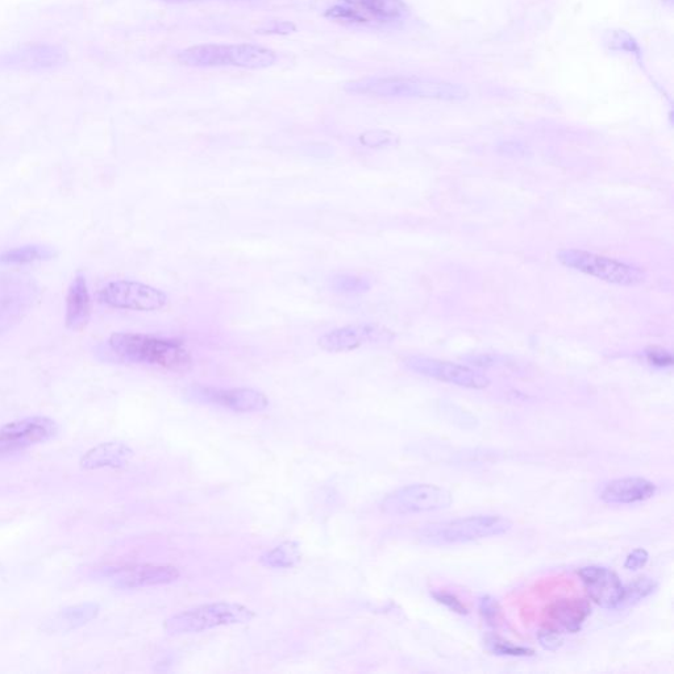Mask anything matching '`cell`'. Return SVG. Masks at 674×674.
Returning <instances> with one entry per match:
<instances>
[{"label": "cell", "instance_id": "obj_29", "mask_svg": "<svg viewBox=\"0 0 674 674\" xmlns=\"http://www.w3.org/2000/svg\"><path fill=\"white\" fill-rule=\"evenodd\" d=\"M486 646H488L490 652L498 656L528 657L534 656L535 653L534 649L517 646V644L506 642L498 636H489L486 639Z\"/></svg>", "mask_w": 674, "mask_h": 674}, {"label": "cell", "instance_id": "obj_33", "mask_svg": "<svg viewBox=\"0 0 674 674\" xmlns=\"http://www.w3.org/2000/svg\"><path fill=\"white\" fill-rule=\"evenodd\" d=\"M538 640L540 646L547 649V651L552 652L557 651V649L563 647L564 644L563 635H561L559 631L548 630V628L539 631Z\"/></svg>", "mask_w": 674, "mask_h": 674}, {"label": "cell", "instance_id": "obj_26", "mask_svg": "<svg viewBox=\"0 0 674 674\" xmlns=\"http://www.w3.org/2000/svg\"><path fill=\"white\" fill-rule=\"evenodd\" d=\"M657 589V582L653 578L647 576L636 578L635 581L630 582L624 586L623 598L618 609H626V607L634 606L642 599L651 596Z\"/></svg>", "mask_w": 674, "mask_h": 674}, {"label": "cell", "instance_id": "obj_36", "mask_svg": "<svg viewBox=\"0 0 674 674\" xmlns=\"http://www.w3.org/2000/svg\"><path fill=\"white\" fill-rule=\"evenodd\" d=\"M648 559L649 555L646 549H635V551H632L630 555L627 556L626 561H624V568L628 569V571H638V569L646 567Z\"/></svg>", "mask_w": 674, "mask_h": 674}, {"label": "cell", "instance_id": "obj_7", "mask_svg": "<svg viewBox=\"0 0 674 674\" xmlns=\"http://www.w3.org/2000/svg\"><path fill=\"white\" fill-rule=\"evenodd\" d=\"M452 495L447 489L430 484H416L395 490L382 501L381 509L390 515H413L448 509Z\"/></svg>", "mask_w": 674, "mask_h": 674}, {"label": "cell", "instance_id": "obj_16", "mask_svg": "<svg viewBox=\"0 0 674 674\" xmlns=\"http://www.w3.org/2000/svg\"><path fill=\"white\" fill-rule=\"evenodd\" d=\"M656 492V485L646 478L624 477L609 482L602 490L601 499L609 505H632L648 501Z\"/></svg>", "mask_w": 674, "mask_h": 674}, {"label": "cell", "instance_id": "obj_34", "mask_svg": "<svg viewBox=\"0 0 674 674\" xmlns=\"http://www.w3.org/2000/svg\"><path fill=\"white\" fill-rule=\"evenodd\" d=\"M480 613L486 622L495 624L498 622L499 615H501V607L493 597H482L480 599Z\"/></svg>", "mask_w": 674, "mask_h": 674}, {"label": "cell", "instance_id": "obj_21", "mask_svg": "<svg viewBox=\"0 0 674 674\" xmlns=\"http://www.w3.org/2000/svg\"><path fill=\"white\" fill-rule=\"evenodd\" d=\"M133 451L123 443H104L87 452L81 460L85 469L120 468L131 460Z\"/></svg>", "mask_w": 674, "mask_h": 674}, {"label": "cell", "instance_id": "obj_31", "mask_svg": "<svg viewBox=\"0 0 674 674\" xmlns=\"http://www.w3.org/2000/svg\"><path fill=\"white\" fill-rule=\"evenodd\" d=\"M394 141L395 136L386 131H368L360 136V143L373 149L389 147Z\"/></svg>", "mask_w": 674, "mask_h": 674}, {"label": "cell", "instance_id": "obj_23", "mask_svg": "<svg viewBox=\"0 0 674 674\" xmlns=\"http://www.w3.org/2000/svg\"><path fill=\"white\" fill-rule=\"evenodd\" d=\"M57 253L54 249L45 247V245L28 244L23 247L7 249L0 253V265L3 266H24L35 264V262L52 260Z\"/></svg>", "mask_w": 674, "mask_h": 674}, {"label": "cell", "instance_id": "obj_6", "mask_svg": "<svg viewBox=\"0 0 674 674\" xmlns=\"http://www.w3.org/2000/svg\"><path fill=\"white\" fill-rule=\"evenodd\" d=\"M98 302L115 310L153 312L164 309L168 295L143 282L119 280L98 291Z\"/></svg>", "mask_w": 674, "mask_h": 674}, {"label": "cell", "instance_id": "obj_11", "mask_svg": "<svg viewBox=\"0 0 674 674\" xmlns=\"http://www.w3.org/2000/svg\"><path fill=\"white\" fill-rule=\"evenodd\" d=\"M57 424L45 416H31L0 427V455L45 443L57 434Z\"/></svg>", "mask_w": 674, "mask_h": 674}, {"label": "cell", "instance_id": "obj_17", "mask_svg": "<svg viewBox=\"0 0 674 674\" xmlns=\"http://www.w3.org/2000/svg\"><path fill=\"white\" fill-rule=\"evenodd\" d=\"M65 61L66 52L56 45H35L4 58V64L11 68L28 70L51 69Z\"/></svg>", "mask_w": 674, "mask_h": 674}, {"label": "cell", "instance_id": "obj_22", "mask_svg": "<svg viewBox=\"0 0 674 674\" xmlns=\"http://www.w3.org/2000/svg\"><path fill=\"white\" fill-rule=\"evenodd\" d=\"M277 54L272 49L255 44H231V65L236 68L260 70L276 64Z\"/></svg>", "mask_w": 674, "mask_h": 674}, {"label": "cell", "instance_id": "obj_8", "mask_svg": "<svg viewBox=\"0 0 674 674\" xmlns=\"http://www.w3.org/2000/svg\"><path fill=\"white\" fill-rule=\"evenodd\" d=\"M406 368L420 376L432 378V380L460 386V388L481 390L488 388L490 380L485 374L477 372L468 366L448 361L430 359L424 356H410L403 361Z\"/></svg>", "mask_w": 674, "mask_h": 674}, {"label": "cell", "instance_id": "obj_15", "mask_svg": "<svg viewBox=\"0 0 674 674\" xmlns=\"http://www.w3.org/2000/svg\"><path fill=\"white\" fill-rule=\"evenodd\" d=\"M91 318V295L86 276L78 272L68 289L65 301V326L79 332L86 328Z\"/></svg>", "mask_w": 674, "mask_h": 674}, {"label": "cell", "instance_id": "obj_4", "mask_svg": "<svg viewBox=\"0 0 674 674\" xmlns=\"http://www.w3.org/2000/svg\"><path fill=\"white\" fill-rule=\"evenodd\" d=\"M253 618L255 613L239 603H208L173 615L165 622V631L169 635L197 634L212 628L249 623Z\"/></svg>", "mask_w": 674, "mask_h": 674}, {"label": "cell", "instance_id": "obj_10", "mask_svg": "<svg viewBox=\"0 0 674 674\" xmlns=\"http://www.w3.org/2000/svg\"><path fill=\"white\" fill-rule=\"evenodd\" d=\"M393 339V332L377 324H351L320 336L318 345L326 352L345 353L365 345L390 343Z\"/></svg>", "mask_w": 674, "mask_h": 674}, {"label": "cell", "instance_id": "obj_32", "mask_svg": "<svg viewBox=\"0 0 674 674\" xmlns=\"http://www.w3.org/2000/svg\"><path fill=\"white\" fill-rule=\"evenodd\" d=\"M432 597L435 598L436 602H439L440 605L447 607V609L453 611L460 615H468V609L465 607L464 603L460 601L455 594L447 592H434Z\"/></svg>", "mask_w": 674, "mask_h": 674}, {"label": "cell", "instance_id": "obj_19", "mask_svg": "<svg viewBox=\"0 0 674 674\" xmlns=\"http://www.w3.org/2000/svg\"><path fill=\"white\" fill-rule=\"evenodd\" d=\"M178 61L190 68H222L231 65V44L195 45L178 53Z\"/></svg>", "mask_w": 674, "mask_h": 674}, {"label": "cell", "instance_id": "obj_20", "mask_svg": "<svg viewBox=\"0 0 674 674\" xmlns=\"http://www.w3.org/2000/svg\"><path fill=\"white\" fill-rule=\"evenodd\" d=\"M549 618L560 624L564 630L576 634L590 615L589 603L584 599L565 598L553 602L548 609Z\"/></svg>", "mask_w": 674, "mask_h": 674}, {"label": "cell", "instance_id": "obj_9", "mask_svg": "<svg viewBox=\"0 0 674 674\" xmlns=\"http://www.w3.org/2000/svg\"><path fill=\"white\" fill-rule=\"evenodd\" d=\"M194 401L223 407L235 413H259L269 406V399L261 391L251 388L220 389L195 385L187 389Z\"/></svg>", "mask_w": 674, "mask_h": 674}, {"label": "cell", "instance_id": "obj_24", "mask_svg": "<svg viewBox=\"0 0 674 674\" xmlns=\"http://www.w3.org/2000/svg\"><path fill=\"white\" fill-rule=\"evenodd\" d=\"M99 606L94 603H86V605L70 607L56 615L49 622V630L54 631H69L74 628L81 627L83 624L90 622L91 619L97 617Z\"/></svg>", "mask_w": 674, "mask_h": 674}, {"label": "cell", "instance_id": "obj_35", "mask_svg": "<svg viewBox=\"0 0 674 674\" xmlns=\"http://www.w3.org/2000/svg\"><path fill=\"white\" fill-rule=\"evenodd\" d=\"M646 357L649 364L656 366V368H669L673 365V357L671 352L665 351L663 348L652 347L646 351Z\"/></svg>", "mask_w": 674, "mask_h": 674}, {"label": "cell", "instance_id": "obj_12", "mask_svg": "<svg viewBox=\"0 0 674 674\" xmlns=\"http://www.w3.org/2000/svg\"><path fill=\"white\" fill-rule=\"evenodd\" d=\"M580 574L590 598L603 609H618L624 593V585L617 573L599 565L581 568Z\"/></svg>", "mask_w": 674, "mask_h": 674}, {"label": "cell", "instance_id": "obj_5", "mask_svg": "<svg viewBox=\"0 0 674 674\" xmlns=\"http://www.w3.org/2000/svg\"><path fill=\"white\" fill-rule=\"evenodd\" d=\"M557 260L565 268L588 274L609 284L638 286L647 280L646 272L639 266L597 255V253L581 251V249H563L557 253Z\"/></svg>", "mask_w": 674, "mask_h": 674}, {"label": "cell", "instance_id": "obj_18", "mask_svg": "<svg viewBox=\"0 0 674 674\" xmlns=\"http://www.w3.org/2000/svg\"><path fill=\"white\" fill-rule=\"evenodd\" d=\"M359 11L369 24H395L409 18L410 10L403 0H340Z\"/></svg>", "mask_w": 674, "mask_h": 674}, {"label": "cell", "instance_id": "obj_28", "mask_svg": "<svg viewBox=\"0 0 674 674\" xmlns=\"http://www.w3.org/2000/svg\"><path fill=\"white\" fill-rule=\"evenodd\" d=\"M605 44L610 51L624 52L634 54L635 57H642V51L634 37L624 31H609L605 36Z\"/></svg>", "mask_w": 674, "mask_h": 674}, {"label": "cell", "instance_id": "obj_37", "mask_svg": "<svg viewBox=\"0 0 674 674\" xmlns=\"http://www.w3.org/2000/svg\"><path fill=\"white\" fill-rule=\"evenodd\" d=\"M165 2L181 3V2H194V0H165Z\"/></svg>", "mask_w": 674, "mask_h": 674}, {"label": "cell", "instance_id": "obj_38", "mask_svg": "<svg viewBox=\"0 0 674 674\" xmlns=\"http://www.w3.org/2000/svg\"><path fill=\"white\" fill-rule=\"evenodd\" d=\"M665 4H669V6H672L673 0H663Z\"/></svg>", "mask_w": 674, "mask_h": 674}, {"label": "cell", "instance_id": "obj_2", "mask_svg": "<svg viewBox=\"0 0 674 674\" xmlns=\"http://www.w3.org/2000/svg\"><path fill=\"white\" fill-rule=\"evenodd\" d=\"M345 91L352 94L369 95L380 98H423L438 101H463L468 91L455 83L431 81L415 77H370L345 85Z\"/></svg>", "mask_w": 674, "mask_h": 674}, {"label": "cell", "instance_id": "obj_30", "mask_svg": "<svg viewBox=\"0 0 674 674\" xmlns=\"http://www.w3.org/2000/svg\"><path fill=\"white\" fill-rule=\"evenodd\" d=\"M324 16L328 19L339 20V22L369 26L368 20L359 11L345 3L335 4L334 7L328 8Z\"/></svg>", "mask_w": 674, "mask_h": 674}, {"label": "cell", "instance_id": "obj_14", "mask_svg": "<svg viewBox=\"0 0 674 674\" xmlns=\"http://www.w3.org/2000/svg\"><path fill=\"white\" fill-rule=\"evenodd\" d=\"M180 576V571L172 565H137L118 569L110 574L111 580L122 589L168 585L177 581Z\"/></svg>", "mask_w": 674, "mask_h": 674}, {"label": "cell", "instance_id": "obj_13", "mask_svg": "<svg viewBox=\"0 0 674 674\" xmlns=\"http://www.w3.org/2000/svg\"><path fill=\"white\" fill-rule=\"evenodd\" d=\"M31 282L18 277L0 278V331L7 330L26 314L33 299Z\"/></svg>", "mask_w": 674, "mask_h": 674}, {"label": "cell", "instance_id": "obj_1", "mask_svg": "<svg viewBox=\"0 0 674 674\" xmlns=\"http://www.w3.org/2000/svg\"><path fill=\"white\" fill-rule=\"evenodd\" d=\"M108 348L124 363L155 366L170 372H186L193 366V356L183 341L139 332H115Z\"/></svg>", "mask_w": 674, "mask_h": 674}, {"label": "cell", "instance_id": "obj_3", "mask_svg": "<svg viewBox=\"0 0 674 674\" xmlns=\"http://www.w3.org/2000/svg\"><path fill=\"white\" fill-rule=\"evenodd\" d=\"M511 527V520L502 515H476L428 524L420 530L419 538L430 545L472 543L506 534Z\"/></svg>", "mask_w": 674, "mask_h": 674}, {"label": "cell", "instance_id": "obj_27", "mask_svg": "<svg viewBox=\"0 0 674 674\" xmlns=\"http://www.w3.org/2000/svg\"><path fill=\"white\" fill-rule=\"evenodd\" d=\"M372 284L366 278L352 274H337L331 280V289L337 294L361 295L368 293Z\"/></svg>", "mask_w": 674, "mask_h": 674}, {"label": "cell", "instance_id": "obj_25", "mask_svg": "<svg viewBox=\"0 0 674 674\" xmlns=\"http://www.w3.org/2000/svg\"><path fill=\"white\" fill-rule=\"evenodd\" d=\"M261 564L266 568L289 569L301 561V551L297 543L286 542L270 549L261 557Z\"/></svg>", "mask_w": 674, "mask_h": 674}]
</instances>
